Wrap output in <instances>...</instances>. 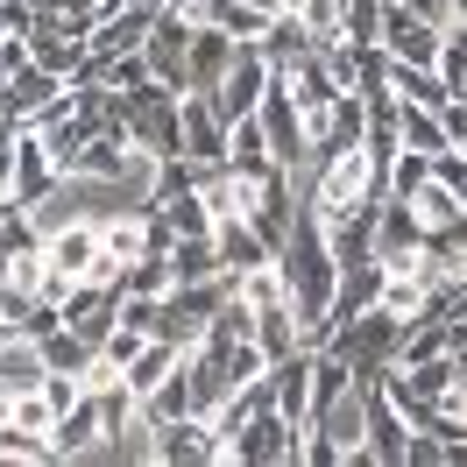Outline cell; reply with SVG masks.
<instances>
[{
    "mask_svg": "<svg viewBox=\"0 0 467 467\" xmlns=\"http://www.w3.org/2000/svg\"><path fill=\"white\" fill-rule=\"evenodd\" d=\"M276 86V71H269L263 57V43H241V57H234V71L213 86V107L227 120H248V114H263V92Z\"/></svg>",
    "mask_w": 467,
    "mask_h": 467,
    "instance_id": "obj_7",
    "label": "cell"
},
{
    "mask_svg": "<svg viewBox=\"0 0 467 467\" xmlns=\"http://www.w3.org/2000/svg\"><path fill=\"white\" fill-rule=\"evenodd\" d=\"M432 171H439V156H425V149H397V163H389V199H410Z\"/></svg>",
    "mask_w": 467,
    "mask_h": 467,
    "instance_id": "obj_23",
    "label": "cell"
},
{
    "mask_svg": "<svg viewBox=\"0 0 467 467\" xmlns=\"http://www.w3.org/2000/svg\"><path fill=\"white\" fill-rule=\"evenodd\" d=\"M276 461H305V432L269 397L263 410H248V425L227 432V467H276Z\"/></svg>",
    "mask_w": 467,
    "mask_h": 467,
    "instance_id": "obj_2",
    "label": "cell"
},
{
    "mask_svg": "<svg viewBox=\"0 0 467 467\" xmlns=\"http://www.w3.org/2000/svg\"><path fill=\"white\" fill-rule=\"evenodd\" d=\"M376 199H382V171H376V156H368V142L333 149V156L319 163V177H312V205H319L326 234L348 227V220H361Z\"/></svg>",
    "mask_w": 467,
    "mask_h": 467,
    "instance_id": "obj_1",
    "label": "cell"
},
{
    "mask_svg": "<svg viewBox=\"0 0 467 467\" xmlns=\"http://www.w3.org/2000/svg\"><path fill=\"white\" fill-rule=\"evenodd\" d=\"M227 128L234 120L213 107V92H184V156L213 171V163H227Z\"/></svg>",
    "mask_w": 467,
    "mask_h": 467,
    "instance_id": "obj_10",
    "label": "cell"
},
{
    "mask_svg": "<svg viewBox=\"0 0 467 467\" xmlns=\"http://www.w3.org/2000/svg\"><path fill=\"white\" fill-rule=\"evenodd\" d=\"M234 57H241V36H227L220 22H192V50H184V64H192V92H213L234 71Z\"/></svg>",
    "mask_w": 467,
    "mask_h": 467,
    "instance_id": "obj_11",
    "label": "cell"
},
{
    "mask_svg": "<svg viewBox=\"0 0 467 467\" xmlns=\"http://www.w3.org/2000/svg\"><path fill=\"white\" fill-rule=\"evenodd\" d=\"M156 22H163V7H120V15H107V22L92 29L86 64H114V57H135V50H149Z\"/></svg>",
    "mask_w": 467,
    "mask_h": 467,
    "instance_id": "obj_9",
    "label": "cell"
},
{
    "mask_svg": "<svg viewBox=\"0 0 467 467\" xmlns=\"http://www.w3.org/2000/svg\"><path fill=\"white\" fill-rule=\"evenodd\" d=\"M241 7H255V15H269V22H276V15L291 7V0H241Z\"/></svg>",
    "mask_w": 467,
    "mask_h": 467,
    "instance_id": "obj_28",
    "label": "cell"
},
{
    "mask_svg": "<svg viewBox=\"0 0 467 467\" xmlns=\"http://www.w3.org/2000/svg\"><path fill=\"white\" fill-rule=\"evenodd\" d=\"M389 86L404 92L410 107H432V114H446V107L461 99V92L439 78V64H397V57H389Z\"/></svg>",
    "mask_w": 467,
    "mask_h": 467,
    "instance_id": "obj_12",
    "label": "cell"
},
{
    "mask_svg": "<svg viewBox=\"0 0 467 467\" xmlns=\"http://www.w3.org/2000/svg\"><path fill=\"white\" fill-rule=\"evenodd\" d=\"M156 213L171 220V234H213V205H205L199 184H192V192H171V199H156Z\"/></svg>",
    "mask_w": 467,
    "mask_h": 467,
    "instance_id": "obj_19",
    "label": "cell"
},
{
    "mask_svg": "<svg viewBox=\"0 0 467 467\" xmlns=\"http://www.w3.org/2000/svg\"><path fill=\"white\" fill-rule=\"evenodd\" d=\"M213 241H220V269H227V276H241V269H255V263H269V255H276L263 234H255V220H220V227H213Z\"/></svg>",
    "mask_w": 467,
    "mask_h": 467,
    "instance_id": "obj_13",
    "label": "cell"
},
{
    "mask_svg": "<svg viewBox=\"0 0 467 467\" xmlns=\"http://www.w3.org/2000/svg\"><path fill=\"white\" fill-rule=\"evenodd\" d=\"M43 354H50V368H64V376H86L92 361H99V348H92V340H78L71 326H57V333H43Z\"/></svg>",
    "mask_w": 467,
    "mask_h": 467,
    "instance_id": "obj_20",
    "label": "cell"
},
{
    "mask_svg": "<svg viewBox=\"0 0 467 467\" xmlns=\"http://www.w3.org/2000/svg\"><path fill=\"white\" fill-rule=\"evenodd\" d=\"M376 50L397 64H439L446 50V29H432L410 0H382V22H376Z\"/></svg>",
    "mask_w": 467,
    "mask_h": 467,
    "instance_id": "obj_4",
    "label": "cell"
},
{
    "mask_svg": "<svg viewBox=\"0 0 467 467\" xmlns=\"http://www.w3.org/2000/svg\"><path fill=\"white\" fill-rule=\"evenodd\" d=\"M171 263H177V284H205V276H220V241L213 234H177Z\"/></svg>",
    "mask_w": 467,
    "mask_h": 467,
    "instance_id": "obj_16",
    "label": "cell"
},
{
    "mask_svg": "<svg viewBox=\"0 0 467 467\" xmlns=\"http://www.w3.org/2000/svg\"><path fill=\"white\" fill-rule=\"evenodd\" d=\"M163 15H177V22H205V0H163Z\"/></svg>",
    "mask_w": 467,
    "mask_h": 467,
    "instance_id": "obj_26",
    "label": "cell"
},
{
    "mask_svg": "<svg viewBox=\"0 0 467 467\" xmlns=\"http://www.w3.org/2000/svg\"><path fill=\"white\" fill-rule=\"evenodd\" d=\"M43 255H50V297H64L71 284L99 276V220H64V227L43 234Z\"/></svg>",
    "mask_w": 467,
    "mask_h": 467,
    "instance_id": "obj_3",
    "label": "cell"
},
{
    "mask_svg": "<svg viewBox=\"0 0 467 467\" xmlns=\"http://www.w3.org/2000/svg\"><path fill=\"white\" fill-rule=\"evenodd\" d=\"M0 163H7V199L22 205V213H29V205H43L50 192H57V177H64L57 156H50V142H43L36 128H22V135L7 142V156H0Z\"/></svg>",
    "mask_w": 467,
    "mask_h": 467,
    "instance_id": "obj_5",
    "label": "cell"
},
{
    "mask_svg": "<svg viewBox=\"0 0 467 467\" xmlns=\"http://www.w3.org/2000/svg\"><path fill=\"white\" fill-rule=\"evenodd\" d=\"M227 163H241V171H269V163H276L263 114H248V120H234V128H227Z\"/></svg>",
    "mask_w": 467,
    "mask_h": 467,
    "instance_id": "obj_17",
    "label": "cell"
},
{
    "mask_svg": "<svg viewBox=\"0 0 467 467\" xmlns=\"http://www.w3.org/2000/svg\"><path fill=\"white\" fill-rule=\"evenodd\" d=\"M149 340H156V333H149V326H135V319H120L114 333H107V340H99V361H107V368H114V376H128V361H135V354H142Z\"/></svg>",
    "mask_w": 467,
    "mask_h": 467,
    "instance_id": "obj_21",
    "label": "cell"
},
{
    "mask_svg": "<svg viewBox=\"0 0 467 467\" xmlns=\"http://www.w3.org/2000/svg\"><path fill=\"white\" fill-rule=\"evenodd\" d=\"M439 177H446V184L467 199V149H446V156H439Z\"/></svg>",
    "mask_w": 467,
    "mask_h": 467,
    "instance_id": "obj_25",
    "label": "cell"
},
{
    "mask_svg": "<svg viewBox=\"0 0 467 467\" xmlns=\"http://www.w3.org/2000/svg\"><path fill=\"white\" fill-rule=\"evenodd\" d=\"M156 461H177V467L227 461V439H220V425H213V418L184 410V418H171V425H156Z\"/></svg>",
    "mask_w": 467,
    "mask_h": 467,
    "instance_id": "obj_8",
    "label": "cell"
},
{
    "mask_svg": "<svg viewBox=\"0 0 467 467\" xmlns=\"http://www.w3.org/2000/svg\"><path fill=\"white\" fill-rule=\"evenodd\" d=\"M15 404H22V389H7V382H0V425L15 418Z\"/></svg>",
    "mask_w": 467,
    "mask_h": 467,
    "instance_id": "obj_27",
    "label": "cell"
},
{
    "mask_svg": "<svg viewBox=\"0 0 467 467\" xmlns=\"http://www.w3.org/2000/svg\"><path fill=\"white\" fill-rule=\"evenodd\" d=\"M410 213L425 220V234H446V227H461V220H467V199L432 171L425 184H418V192H410Z\"/></svg>",
    "mask_w": 467,
    "mask_h": 467,
    "instance_id": "obj_14",
    "label": "cell"
},
{
    "mask_svg": "<svg viewBox=\"0 0 467 467\" xmlns=\"http://www.w3.org/2000/svg\"><path fill=\"white\" fill-rule=\"evenodd\" d=\"M142 410L156 418V425H171V418H184L192 410V382H184V361H177V376L156 389V397H142Z\"/></svg>",
    "mask_w": 467,
    "mask_h": 467,
    "instance_id": "obj_24",
    "label": "cell"
},
{
    "mask_svg": "<svg viewBox=\"0 0 467 467\" xmlns=\"http://www.w3.org/2000/svg\"><path fill=\"white\" fill-rule=\"evenodd\" d=\"M120 291H128V297H171V291H177V263H171V248L142 255V263L120 276Z\"/></svg>",
    "mask_w": 467,
    "mask_h": 467,
    "instance_id": "obj_18",
    "label": "cell"
},
{
    "mask_svg": "<svg viewBox=\"0 0 467 467\" xmlns=\"http://www.w3.org/2000/svg\"><path fill=\"white\" fill-rule=\"evenodd\" d=\"M0 461H57V439L50 432H29V425H0Z\"/></svg>",
    "mask_w": 467,
    "mask_h": 467,
    "instance_id": "obj_22",
    "label": "cell"
},
{
    "mask_svg": "<svg viewBox=\"0 0 467 467\" xmlns=\"http://www.w3.org/2000/svg\"><path fill=\"white\" fill-rule=\"evenodd\" d=\"M284 15H291L297 29H305L312 43H319V50H333V43H348V0H291Z\"/></svg>",
    "mask_w": 467,
    "mask_h": 467,
    "instance_id": "obj_15",
    "label": "cell"
},
{
    "mask_svg": "<svg viewBox=\"0 0 467 467\" xmlns=\"http://www.w3.org/2000/svg\"><path fill=\"white\" fill-rule=\"evenodd\" d=\"M425 220L410 213V199H376V263L382 269H418L425 263Z\"/></svg>",
    "mask_w": 467,
    "mask_h": 467,
    "instance_id": "obj_6",
    "label": "cell"
}]
</instances>
